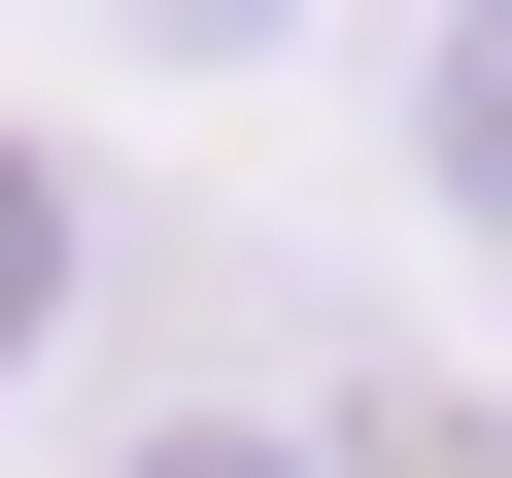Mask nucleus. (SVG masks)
Returning a JSON list of instances; mask_svg holds the SVG:
<instances>
[{"mask_svg": "<svg viewBox=\"0 0 512 478\" xmlns=\"http://www.w3.org/2000/svg\"><path fill=\"white\" fill-rule=\"evenodd\" d=\"M444 171L512 205V0H444Z\"/></svg>", "mask_w": 512, "mask_h": 478, "instance_id": "obj_2", "label": "nucleus"}, {"mask_svg": "<svg viewBox=\"0 0 512 478\" xmlns=\"http://www.w3.org/2000/svg\"><path fill=\"white\" fill-rule=\"evenodd\" d=\"M35 308H69V171L0 137V376H35Z\"/></svg>", "mask_w": 512, "mask_h": 478, "instance_id": "obj_1", "label": "nucleus"}, {"mask_svg": "<svg viewBox=\"0 0 512 478\" xmlns=\"http://www.w3.org/2000/svg\"><path fill=\"white\" fill-rule=\"evenodd\" d=\"M137 478H342V444H274V410H171V444H137Z\"/></svg>", "mask_w": 512, "mask_h": 478, "instance_id": "obj_3", "label": "nucleus"}]
</instances>
